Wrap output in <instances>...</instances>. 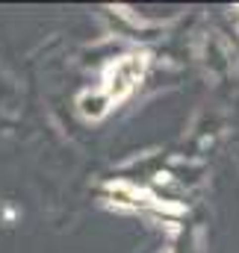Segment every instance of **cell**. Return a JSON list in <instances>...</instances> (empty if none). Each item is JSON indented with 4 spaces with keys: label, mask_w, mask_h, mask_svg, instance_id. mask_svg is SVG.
<instances>
[{
    "label": "cell",
    "mask_w": 239,
    "mask_h": 253,
    "mask_svg": "<svg viewBox=\"0 0 239 253\" xmlns=\"http://www.w3.org/2000/svg\"><path fill=\"white\" fill-rule=\"evenodd\" d=\"M145 65H148L145 53H130L110 65L104 74V103H121L124 97H130L145 74Z\"/></svg>",
    "instance_id": "1"
}]
</instances>
